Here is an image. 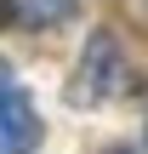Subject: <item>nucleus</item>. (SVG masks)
<instances>
[{
  "mask_svg": "<svg viewBox=\"0 0 148 154\" xmlns=\"http://www.w3.org/2000/svg\"><path fill=\"white\" fill-rule=\"evenodd\" d=\"M120 74H125V63H120L114 34H91V46H86V57H80V80L68 86V97H74V103H103V97L120 91Z\"/></svg>",
  "mask_w": 148,
  "mask_h": 154,
  "instance_id": "1",
  "label": "nucleus"
},
{
  "mask_svg": "<svg viewBox=\"0 0 148 154\" xmlns=\"http://www.w3.org/2000/svg\"><path fill=\"white\" fill-rule=\"evenodd\" d=\"M40 114L29 103V91L17 86H0V154H34L40 149Z\"/></svg>",
  "mask_w": 148,
  "mask_h": 154,
  "instance_id": "2",
  "label": "nucleus"
},
{
  "mask_svg": "<svg viewBox=\"0 0 148 154\" xmlns=\"http://www.w3.org/2000/svg\"><path fill=\"white\" fill-rule=\"evenodd\" d=\"M80 0H0V17L11 29H57L74 17Z\"/></svg>",
  "mask_w": 148,
  "mask_h": 154,
  "instance_id": "3",
  "label": "nucleus"
}]
</instances>
